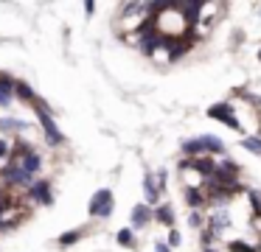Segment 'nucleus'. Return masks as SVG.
I'll use <instances>...</instances> for the list:
<instances>
[{
    "instance_id": "nucleus-1",
    "label": "nucleus",
    "mask_w": 261,
    "mask_h": 252,
    "mask_svg": "<svg viewBox=\"0 0 261 252\" xmlns=\"http://www.w3.org/2000/svg\"><path fill=\"white\" fill-rule=\"evenodd\" d=\"M31 106H34L37 118H40V129H42V134H45V143H48V146H54V149L65 146V134H62V129L57 126V121H54L51 106H48L42 98H37Z\"/></svg>"
},
{
    "instance_id": "nucleus-2",
    "label": "nucleus",
    "mask_w": 261,
    "mask_h": 252,
    "mask_svg": "<svg viewBox=\"0 0 261 252\" xmlns=\"http://www.w3.org/2000/svg\"><path fill=\"white\" fill-rule=\"evenodd\" d=\"M182 151H186L188 157H197L202 154V151H208V154H225V143H222L219 137H214V134H202V137H194V140H186L182 143Z\"/></svg>"
},
{
    "instance_id": "nucleus-3",
    "label": "nucleus",
    "mask_w": 261,
    "mask_h": 252,
    "mask_svg": "<svg viewBox=\"0 0 261 252\" xmlns=\"http://www.w3.org/2000/svg\"><path fill=\"white\" fill-rule=\"evenodd\" d=\"M113 190L110 188H98L96 193L90 196V205H87V213H90L93 218H110L113 216Z\"/></svg>"
},
{
    "instance_id": "nucleus-4",
    "label": "nucleus",
    "mask_w": 261,
    "mask_h": 252,
    "mask_svg": "<svg viewBox=\"0 0 261 252\" xmlns=\"http://www.w3.org/2000/svg\"><path fill=\"white\" fill-rule=\"evenodd\" d=\"M25 202L37 207H51L54 205V190H51V179H34L31 188L25 190Z\"/></svg>"
},
{
    "instance_id": "nucleus-5",
    "label": "nucleus",
    "mask_w": 261,
    "mask_h": 252,
    "mask_svg": "<svg viewBox=\"0 0 261 252\" xmlns=\"http://www.w3.org/2000/svg\"><path fill=\"white\" fill-rule=\"evenodd\" d=\"M208 118H216V121H222V123H227L230 129H236V132H242V121L236 118V112H233V106L230 104H214L208 112H205Z\"/></svg>"
},
{
    "instance_id": "nucleus-6",
    "label": "nucleus",
    "mask_w": 261,
    "mask_h": 252,
    "mask_svg": "<svg viewBox=\"0 0 261 252\" xmlns=\"http://www.w3.org/2000/svg\"><path fill=\"white\" fill-rule=\"evenodd\" d=\"M129 221H132V230H143L149 221H154V210L146 205V202H141V205H135V207H132Z\"/></svg>"
},
{
    "instance_id": "nucleus-7",
    "label": "nucleus",
    "mask_w": 261,
    "mask_h": 252,
    "mask_svg": "<svg viewBox=\"0 0 261 252\" xmlns=\"http://www.w3.org/2000/svg\"><path fill=\"white\" fill-rule=\"evenodd\" d=\"M31 123L29 121H20V118H0V137L3 134H23L29 132Z\"/></svg>"
},
{
    "instance_id": "nucleus-8",
    "label": "nucleus",
    "mask_w": 261,
    "mask_h": 252,
    "mask_svg": "<svg viewBox=\"0 0 261 252\" xmlns=\"http://www.w3.org/2000/svg\"><path fill=\"white\" fill-rule=\"evenodd\" d=\"M14 162H20V168H23L25 174H31V177H37V174L42 171V154L40 151H29L25 157H20V160H14Z\"/></svg>"
},
{
    "instance_id": "nucleus-9",
    "label": "nucleus",
    "mask_w": 261,
    "mask_h": 252,
    "mask_svg": "<svg viewBox=\"0 0 261 252\" xmlns=\"http://www.w3.org/2000/svg\"><path fill=\"white\" fill-rule=\"evenodd\" d=\"M143 193H146V205H160V188H158L152 174L143 177Z\"/></svg>"
},
{
    "instance_id": "nucleus-10",
    "label": "nucleus",
    "mask_w": 261,
    "mask_h": 252,
    "mask_svg": "<svg viewBox=\"0 0 261 252\" xmlns=\"http://www.w3.org/2000/svg\"><path fill=\"white\" fill-rule=\"evenodd\" d=\"M14 98H17V101H25V104H34V101L40 98V95L34 93V87H31L29 81H20V78H17V87H14Z\"/></svg>"
},
{
    "instance_id": "nucleus-11",
    "label": "nucleus",
    "mask_w": 261,
    "mask_h": 252,
    "mask_svg": "<svg viewBox=\"0 0 261 252\" xmlns=\"http://www.w3.org/2000/svg\"><path fill=\"white\" fill-rule=\"evenodd\" d=\"M154 221L163 224V227H174V210H171V205H158L154 207Z\"/></svg>"
},
{
    "instance_id": "nucleus-12",
    "label": "nucleus",
    "mask_w": 261,
    "mask_h": 252,
    "mask_svg": "<svg viewBox=\"0 0 261 252\" xmlns=\"http://www.w3.org/2000/svg\"><path fill=\"white\" fill-rule=\"evenodd\" d=\"M208 221H211V224H208V233H211V235H219L222 230L230 224V218H227V213H214Z\"/></svg>"
},
{
    "instance_id": "nucleus-13",
    "label": "nucleus",
    "mask_w": 261,
    "mask_h": 252,
    "mask_svg": "<svg viewBox=\"0 0 261 252\" xmlns=\"http://www.w3.org/2000/svg\"><path fill=\"white\" fill-rule=\"evenodd\" d=\"M82 238H85V230H70V233H62V235H59L57 244L62 246V249H68V246H73L76 241H82Z\"/></svg>"
},
{
    "instance_id": "nucleus-14",
    "label": "nucleus",
    "mask_w": 261,
    "mask_h": 252,
    "mask_svg": "<svg viewBox=\"0 0 261 252\" xmlns=\"http://www.w3.org/2000/svg\"><path fill=\"white\" fill-rule=\"evenodd\" d=\"M115 241H118L121 246H126V249H132V246L138 244V241H135V230H132V227H124V230H118V235H115Z\"/></svg>"
},
{
    "instance_id": "nucleus-15",
    "label": "nucleus",
    "mask_w": 261,
    "mask_h": 252,
    "mask_svg": "<svg viewBox=\"0 0 261 252\" xmlns=\"http://www.w3.org/2000/svg\"><path fill=\"white\" fill-rule=\"evenodd\" d=\"M14 87H17V78L9 76L6 70H0V93H6V95L14 98Z\"/></svg>"
},
{
    "instance_id": "nucleus-16",
    "label": "nucleus",
    "mask_w": 261,
    "mask_h": 252,
    "mask_svg": "<svg viewBox=\"0 0 261 252\" xmlns=\"http://www.w3.org/2000/svg\"><path fill=\"white\" fill-rule=\"evenodd\" d=\"M202 202H205V196H202V190H199V188H188L186 190V205L191 207V210L202 207Z\"/></svg>"
},
{
    "instance_id": "nucleus-17",
    "label": "nucleus",
    "mask_w": 261,
    "mask_h": 252,
    "mask_svg": "<svg viewBox=\"0 0 261 252\" xmlns=\"http://www.w3.org/2000/svg\"><path fill=\"white\" fill-rule=\"evenodd\" d=\"M12 162V143L6 137H0V171Z\"/></svg>"
},
{
    "instance_id": "nucleus-18",
    "label": "nucleus",
    "mask_w": 261,
    "mask_h": 252,
    "mask_svg": "<svg viewBox=\"0 0 261 252\" xmlns=\"http://www.w3.org/2000/svg\"><path fill=\"white\" fill-rule=\"evenodd\" d=\"M242 146L250 151V154H258L261 157V137H244Z\"/></svg>"
},
{
    "instance_id": "nucleus-19",
    "label": "nucleus",
    "mask_w": 261,
    "mask_h": 252,
    "mask_svg": "<svg viewBox=\"0 0 261 252\" xmlns=\"http://www.w3.org/2000/svg\"><path fill=\"white\" fill-rule=\"evenodd\" d=\"M227 249L230 252H258V246L247 244V241H233V244H227Z\"/></svg>"
},
{
    "instance_id": "nucleus-20",
    "label": "nucleus",
    "mask_w": 261,
    "mask_h": 252,
    "mask_svg": "<svg viewBox=\"0 0 261 252\" xmlns=\"http://www.w3.org/2000/svg\"><path fill=\"white\" fill-rule=\"evenodd\" d=\"M14 202H20L17 196H12L9 190H0V213H3V210H9V207H12Z\"/></svg>"
},
{
    "instance_id": "nucleus-21",
    "label": "nucleus",
    "mask_w": 261,
    "mask_h": 252,
    "mask_svg": "<svg viewBox=\"0 0 261 252\" xmlns=\"http://www.w3.org/2000/svg\"><path fill=\"white\" fill-rule=\"evenodd\" d=\"M250 207H253V213H258V216H261V193L250 190Z\"/></svg>"
},
{
    "instance_id": "nucleus-22",
    "label": "nucleus",
    "mask_w": 261,
    "mask_h": 252,
    "mask_svg": "<svg viewBox=\"0 0 261 252\" xmlns=\"http://www.w3.org/2000/svg\"><path fill=\"white\" fill-rule=\"evenodd\" d=\"M188 224H191V227H202V216H199L197 210H191L188 213Z\"/></svg>"
},
{
    "instance_id": "nucleus-23",
    "label": "nucleus",
    "mask_w": 261,
    "mask_h": 252,
    "mask_svg": "<svg viewBox=\"0 0 261 252\" xmlns=\"http://www.w3.org/2000/svg\"><path fill=\"white\" fill-rule=\"evenodd\" d=\"M14 104V98L12 95H6V93H0V109H9V106Z\"/></svg>"
},
{
    "instance_id": "nucleus-24",
    "label": "nucleus",
    "mask_w": 261,
    "mask_h": 252,
    "mask_svg": "<svg viewBox=\"0 0 261 252\" xmlns=\"http://www.w3.org/2000/svg\"><path fill=\"white\" fill-rule=\"evenodd\" d=\"M166 244H169V246H180V233H177V230H171V233H169V241H166Z\"/></svg>"
},
{
    "instance_id": "nucleus-25",
    "label": "nucleus",
    "mask_w": 261,
    "mask_h": 252,
    "mask_svg": "<svg viewBox=\"0 0 261 252\" xmlns=\"http://www.w3.org/2000/svg\"><path fill=\"white\" fill-rule=\"evenodd\" d=\"M154 252H171V246L166 241H154Z\"/></svg>"
},
{
    "instance_id": "nucleus-26",
    "label": "nucleus",
    "mask_w": 261,
    "mask_h": 252,
    "mask_svg": "<svg viewBox=\"0 0 261 252\" xmlns=\"http://www.w3.org/2000/svg\"><path fill=\"white\" fill-rule=\"evenodd\" d=\"M93 11H96V3H85V14H87V17H90V14H93Z\"/></svg>"
},
{
    "instance_id": "nucleus-27",
    "label": "nucleus",
    "mask_w": 261,
    "mask_h": 252,
    "mask_svg": "<svg viewBox=\"0 0 261 252\" xmlns=\"http://www.w3.org/2000/svg\"><path fill=\"white\" fill-rule=\"evenodd\" d=\"M258 62H261V48H258Z\"/></svg>"
},
{
    "instance_id": "nucleus-28",
    "label": "nucleus",
    "mask_w": 261,
    "mask_h": 252,
    "mask_svg": "<svg viewBox=\"0 0 261 252\" xmlns=\"http://www.w3.org/2000/svg\"><path fill=\"white\" fill-rule=\"evenodd\" d=\"M205 252H214V249H208V246H205Z\"/></svg>"
},
{
    "instance_id": "nucleus-29",
    "label": "nucleus",
    "mask_w": 261,
    "mask_h": 252,
    "mask_svg": "<svg viewBox=\"0 0 261 252\" xmlns=\"http://www.w3.org/2000/svg\"><path fill=\"white\" fill-rule=\"evenodd\" d=\"M258 252H261V244H258Z\"/></svg>"
}]
</instances>
